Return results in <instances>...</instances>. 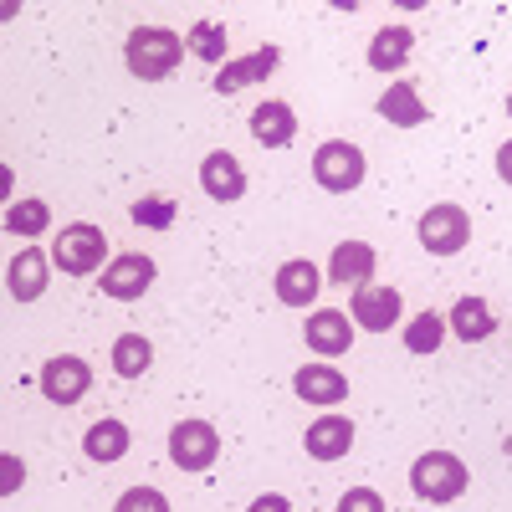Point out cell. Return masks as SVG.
<instances>
[{
    "mask_svg": "<svg viewBox=\"0 0 512 512\" xmlns=\"http://www.w3.org/2000/svg\"><path fill=\"white\" fill-rule=\"evenodd\" d=\"M123 62L139 82H159L185 62V41L169 26H134L128 41H123Z\"/></svg>",
    "mask_w": 512,
    "mask_h": 512,
    "instance_id": "1",
    "label": "cell"
},
{
    "mask_svg": "<svg viewBox=\"0 0 512 512\" xmlns=\"http://www.w3.org/2000/svg\"><path fill=\"white\" fill-rule=\"evenodd\" d=\"M52 267H62L67 277H93L108 267V236L93 221H72L62 226V236L52 241Z\"/></svg>",
    "mask_w": 512,
    "mask_h": 512,
    "instance_id": "2",
    "label": "cell"
},
{
    "mask_svg": "<svg viewBox=\"0 0 512 512\" xmlns=\"http://www.w3.org/2000/svg\"><path fill=\"white\" fill-rule=\"evenodd\" d=\"M466 482H472V472H466V461L451 456V451H425L410 466V487H415L420 502H456L466 492Z\"/></svg>",
    "mask_w": 512,
    "mask_h": 512,
    "instance_id": "3",
    "label": "cell"
},
{
    "mask_svg": "<svg viewBox=\"0 0 512 512\" xmlns=\"http://www.w3.org/2000/svg\"><path fill=\"white\" fill-rule=\"evenodd\" d=\"M364 149L359 144H349V139H328V144H318V154H313V180L328 190V195H349V190H359L364 185Z\"/></svg>",
    "mask_w": 512,
    "mask_h": 512,
    "instance_id": "4",
    "label": "cell"
},
{
    "mask_svg": "<svg viewBox=\"0 0 512 512\" xmlns=\"http://www.w3.org/2000/svg\"><path fill=\"white\" fill-rule=\"evenodd\" d=\"M415 236H420V246L431 251V256H456V251H466V241H472V216H466L461 205H431L420 216V226H415Z\"/></svg>",
    "mask_w": 512,
    "mask_h": 512,
    "instance_id": "5",
    "label": "cell"
},
{
    "mask_svg": "<svg viewBox=\"0 0 512 512\" xmlns=\"http://www.w3.org/2000/svg\"><path fill=\"white\" fill-rule=\"evenodd\" d=\"M154 277H159L154 256H144V251H123V256H113V262L103 267L98 287H103V297H113V303H139V297L154 287Z\"/></svg>",
    "mask_w": 512,
    "mask_h": 512,
    "instance_id": "6",
    "label": "cell"
},
{
    "mask_svg": "<svg viewBox=\"0 0 512 512\" xmlns=\"http://www.w3.org/2000/svg\"><path fill=\"white\" fill-rule=\"evenodd\" d=\"M221 456V436L210 420H180L175 431H169V461L180 466V472H210Z\"/></svg>",
    "mask_w": 512,
    "mask_h": 512,
    "instance_id": "7",
    "label": "cell"
},
{
    "mask_svg": "<svg viewBox=\"0 0 512 512\" xmlns=\"http://www.w3.org/2000/svg\"><path fill=\"white\" fill-rule=\"evenodd\" d=\"M405 303H400V292L395 287H379V282H359L354 287V303H349V318L369 333H390L400 323Z\"/></svg>",
    "mask_w": 512,
    "mask_h": 512,
    "instance_id": "8",
    "label": "cell"
},
{
    "mask_svg": "<svg viewBox=\"0 0 512 512\" xmlns=\"http://www.w3.org/2000/svg\"><path fill=\"white\" fill-rule=\"evenodd\" d=\"M88 384H93V369L77 354H57V359L41 364V395H47L52 405H77L82 395H88Z\"/></svg>",
    "mask_w": 512,
    "mask_h": 512,
    "instance_id": "9",
    "label": "cell"
},
{
    "mask_svg": "<svg viewBox=\"0 0 512 512\" xmlns=\"http://www.w3.org/2000/svg\"><path fill=\"white\" fill-rule=\"evenodd\" d=\"M47 282H52V256L41 246H21L6 267V292L16 303H36V297L47 292Z\"/></svg>",
    "mask_w": 512,
    "mask_h": 512,
    "instance_id": "10",
    "label": "cell"
},
{
    "mask_svg": "<svg viewBox=\"0 0 512 512\" xmlns=\"http://www.w3.org/2000/svg\"><path fill=\"white\" fill-rule=\"evenodd\" d=\"M303 338H308V349L318 359H338V354H349V344H354V318L338 313V308H318L303 323Z\"/></svg>",
    "mask_w": 512,
    "mask_h": 512,
    "instance_id": "11",
    "label": "cell"
},
{
    "mask_svg": "<svg viewBox=\"0 0 512 512\" xmlns=\"http://www.w3.org/2000/svg\"><path fill=\"white\" fill-rule=\"evenodd\" d=\"M303 446H308L313 461H344V456L354 451V420H349V415H333V410L318 415V420L308 425Z\"/></svg>",
    "mask_w": 512,
    "mask_h": 512,
    "instance_id": "12",
    "label": "cell"
},
{
    "mask_svg": "<svg viewBox=\"0 0 512 512\" xmlns=\"http://www.w3.org/2000/svg\"><path fill=\"white\" fill-rule=\"evenodd\" d=\"M200 185H205L210 200L231 205V200L246 195V169H241V159L231 149H216V154H205V164H200Z\"/></svg>",
    "mask_w": 512,
    "mask_h": 512,
    "instance_id": "13",
    "label": "cell"
},
{
    "mask_svg": "<svg viewBox=\"0 0 512 512\" xmlns=\"http://www.w3.org/2000/svg\"><path fill=\"white\" fill-rule=\"evenodd\" d=\"M292 390H297V400L333 410L338 400H349V379L338 374L333 364H303V369L292 374Z\"/></svg>",
    "mask_w": 512,
    "mask_h": 512,
    "instance_id": "14",
    "label": "cell"
},
{
    "mask_svg": "<svg viewBox=\"0 0 512 512\" xmlns=\"http://www.w3.org/2000/svg\"><path fill=\"white\" fill-rule=\"evenodd\" d=\"M323 292V272L308 262V256H292V262L277 267V297L287 308H313Z\"/></svg>",
    "mask_w": 512,
    "mask_h": 512,
    "instance_id": "15",
    "label": "cell"
},
{
    "mask_svg": "<svg viewBox=\"0 0 512 512\" xmlns=\"http://www.w3.org/2000/svg\"><path fill=\"white\" fill-rule=\"evenodd\" d=\"M128 446H134V436H128V425H123L118 415H103V420H93V425H88V436H82V456H88V461H98V466H108V461H123V456H128Z\"/></svg>",
    "mask_w": 512,
    "mask_h": 512,
    "instance_id": "16",
    "label": "cell"
},
{
    "mask_svg": "<svg viewBox=\"0 0 512 512\" xmlns=\"http://www.w3.org/2000/svg\"><path fill=\"white\" fill-rule=\"evenodd\" d=\"M374 267H379V256H374V246H369V241H338V246H333V256H328V282L359 287V282H369V277H374Z\"/></svg>",
    "mask_w": 512,
    "mask_h": 512,
    "instance_id": "17",
    "label": "cell"
},
{
    "mask_svg": "<svg viewBox=\"0 0 512 512\" xmlns=\"http://www.w3.org/2000/svg\"><path fill=\"white\" fill-rule=\"evenodd\" d=\"M446 328L461 338V344H482V338H492V333H497L492 303H487V297H456V303H451V318H446Z\"/></svg>",
    "mask_w": 512,
    "mask_h": 512,
    "instance_id": "18",
    "label": "cell"
},
{
    "mask_svg": "<svg viewBox=\"0 0 512 512\" xmlns=\"http://www.w3.org/2000/svg\"><path fill=\"white\" fill-rule=\"evenodd\" d=\"M251 139L256 144H267V149H287L297 139V113L287 103H262V108H251Z\"/></svg>",
    "mask_w": 512,
    "mask_h": 512,
    "instance_id": "19",
    "label": "cell"
},
{
    "mask_svg": "<svg viewBox=\"0 0 512 512\" xmlns=\"http://www.w3.org/2000/svg\"><path fill=\"white\" fill-rule=\"evenodd\" d=\"M277 62H282V52H277V47H256L251 57L226 62V67H221V77H216V93H236V88H246V82L272 77V72H277Z\"/></svg>",
    "mask_w": 512,
    "mask_h": 512,
    "instance_id": "20",
    "label": "cell"
},
{
    "mask_svg": "<svg viewBox=\"0 0 512 512\" xmlns=\"http://www.w3.org/2000/svg\"><path fill=\"white\" fill-rule=\"evenodd\" d=\"M379 118L395 123V128H415V123H425L431 113H425V98L410 88V82H390V88L379 93Z\"/></svg>",
    "mask_w": 512,
    "mask_h": 512,
    "instance_id": "21",
    "label": "cell"
},
{
    "mask_svg": "<svg viewBox=\"0 0 512 512\" xmlns=\"http://www.w3.org/2000/svg\"><path fill=\"white\" fill-rule=\"evenodd\" d=\"M410 47H415L410 26H384V31H374V41H369V67H374V72H400V67L410 62Z\"/></svg>",
    "mask_w": 512,
    "mask_h": 512,
    "instance_id": "22",
    "label": "cell"
},
{
    "mask_svg": "<svg viewBox=\"0 0 512 512\" xmlns=\"http://www.w3.org/2000/svg\"><path fill=\"white\" fill-rule=\"evenodd\" d=\"M149 364H154V344L144 333H123L113 344V374L118 379H139V374H149Z\"/></svg>",
    "mask_w": 512,
    "mask_h": 512,
    "instance_id": "23",
    "label": "cell"
},
{
    "mask_svg": "<svg viewBox=\"0 0 512 512\" xmlns=\"http://www.w3.org/2000/svg\"><path fill=\"white\" fill-rule=\"evenodd\" d=\"M446 344V313H415L405 328V349L410 354H436Z\"/></svg>",
    "mask_w": 512,
    "mask_h": 512,
    "instance_id": "24",
    "label": "cell"
},
{
    "mask_svg": "<svg viewBox=\"0 0 512 512\" xmlns=\"http://www.w3.org/2000/svg\"><path fill=\"white\" fill-rule=\"evenodd\" d=\"M47 226H52L47 200H11V205H6V231H11V236H41Z\"/></svg>",
    "mask_w": 512,
    "mask_h": 512,
    "instance_id": "25",
    "label": "cell"
},
{
    "mask_svg": "<svg viewBox=\"0 0 512 512\" xmlns=\"http://www.w3.org/2000/svg\"><path fill=\"white\" fill-rule=\"evenodd\" d=\"M128 216H134V226H144V231H169L180 210H175V200H164V195H144V200L128 205Z\"/></svg>",
    "mask_w": 512,
    "mask_h": 512,
    "instance_id": "26",
    "label": "cell"
},
{
    "mask_svg": "<svg viewBox=\"0 0 512 512\" xmlns=\"http://www.w3.org/2000/svg\"><path fill=\"white\" fill-rule=\"evenodd\" d=\"M185 52H195L200 62H226V31H221L216 21H195Z\"/></svg>",
    "mask_w": 512,
    "mask_h": 512,
    "instance_id": "27",
    "label": "cell"
},
{
    "mask_svg": "<svg viewBox=\"0 0 512 512\" xmlns=\"http://www.w3.org/2000/svg\"><path fill=\"white\" fill-rule=\"evenodd\" d=\"M113 512H169V497H164L159 487H128V492L113 502Z\"/></svg>",
    "mask_w": 512,
    "mask_h": 512,
    "instance_id": "28",
    "label": "cell"
},
{
    "mask_svg": "<svg viewBox=\"0 0 512 512\" xmlns=\"http://www.w3.org/2000/svg\"><path fill=\"white\" fill-rule=\"evenodd\" d=\"M26 487V461L16 451H0V497H16Z\"/></svg>",
    "mask_w": 512,
    "mask_h": 512,
    "instance_id": "29",
    "label": "cell"
},
{
    "mask_svg": "<svg viewBox=\"0 0 512 512\" xmlns=\"http://www.w3.org/2000/svg\"><path fill=\"white\" fill-rule=\"evenodd\" d=\"M338 512H384V497L374 487H349L338 497Z\"/></svg>",
    "mask_w": 512,
    "mask_h": 512,
    "instance_id": "30",
    "label": "cell"
},
{
    "mask_svg": "<svg viewBox=\"0 0 512 512\" xmlns=\"http://www.w3.org/2000/svg\"><path fill=\"white\" fill-rule=\"evenodd\" d=\"M246 512H292V502H287V497H277V492H267V497H256Z\"/></svg>",
    "mask_w": 512,
    "mask_h": 512,
    "instance_id": "31",
    "label": "cell"
},
{
    "mask_svg": "<svg viewBox=\"0 0 512 512\" xmlns=\"http://www.w3.org/2000/svg\"><path fill=\"white\" fill-rule=\"evenodd\" d=\"M497 175H502V185H512V139L497 149Z\"/></svg>",
    "mask_w": 512,
    "mask_h": 512,
    "instance_id": "32",
    "label": "cell"
},
{
    "mask_svg": "<svg viewBox=\"0 0 512 512\" xmlns=\"http://www.w3.org/2000/svg\"><path fill=\"white\" fill-rule=\"evenodd\" d=\"M11 190H16V175H11V164H0V200H11Z\"/></svg>",
    "mask_w": 512,
    "mask_h": 512,
    "instance_id": "33",
    "label": "cell"
},
{
    "mask_svg": "<svg viewBox=\"0 0 512 512\" xmlns=\"http://www.w3.org/2000/svg\"><path fill=\"white\" fill-rule=\"evenodd\" d=\"M16 11H21V6H16V0H0V21H11Z\"/></svg>",
    "mask_w": 512,
    "mask_h": 512,
    "instance_id": "34",
    "label": "cell"
},
{
    "mask_svg": "<svg viewBox=\"0 0 512 512\" xmlns=\"http://www.w3.org/2000/svg\"><path fill=\"white\" fill-rule=\"evenodd\" d=\"M507 118H512V93H507Z\"/></svg>",
    "mask_w": 512,
    "mask_h": 512,
    "instance_id": "35",
    "label": "cell"
}]
</instances>
